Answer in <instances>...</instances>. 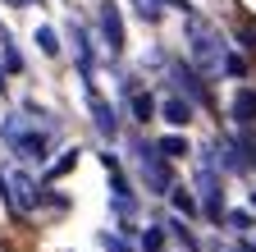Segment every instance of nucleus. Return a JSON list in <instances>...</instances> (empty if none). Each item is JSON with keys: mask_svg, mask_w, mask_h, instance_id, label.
Here are the masks:
<instances>
[{"mask_svg": "<svg viewBox=\"0 0 256 252\" xmlns=\"http://www.w3.org/2000/svg\"><path fill=\"white\" fill-rule=\"evenodd\" d=\"M55 138H60V115L37 106V101H23L18 110H10L0 119V142H5L14 151V161H23V165H46Z\"/></svg>", "mask_w": 256, "mask_h": 252, "instance_id": "f257e3e1", "label": "nucleus"}, {"mask_svg": "<svg viewBox=\"0 0 256 252\" xmlns=\"http://www.w3.org/2000/svg\"><path fill=\"white\" fill-rule=\"evenodd\" d=\"M183 42H188V65L197 69L202 78H210V74H220L224 69V37H220V28L210 23V19H202V14H188L183 19Z\"/></svg>", "mask_w": 256, "mask_h": 252, "instance_id": "f03ea898", "label": "nucleus"}, {"mask_svg": "<svg viewBox=\"0 0 256 252\" xmlns=\"http://www.w3.org/2000/svg\"><path fill=\"white\" fill-rule=\"evenodd\" d=\"M133 165H138V179L146 183V193L170 197V188H174V170H170L165 156H160V147H156V142L133 138Z\"/></svg>", "mask_w": 256, "mask_h": 252, "instance_id": "7ed1b4c3", "label": "nucleus"}, {"mask_svg": "<svg viewBox=\"0 0 256 252\" xmlns=\"http://www.w3.org/2000/svg\"><path fill=\"white\" fill-rule=\"evenodd\" d=\"M0 197L10 202V211H14V215H32V211H42L46 188L32 179L28 170H10V174H0Z\"/></svg>", "mask_w": 256, "mask_h": 252, "instance_id": "20e7f679", "label": "nucleus"}, {"mask_svg": "<svg viewBox=\"0 0 256 252\" xmlns=\"http://www.w3.org/2000/svg\"><path fill=\"white\" fill-rule=\"evenodd\" d=\"M96 28H101V46L110 51V60H119L128 46V33H124V14L114 0H96Z\"/></svg>", "mask_w": 256, "mask_h": 252, "instance_id": "39448f33", "label": "nucleus"}, {"mask_svg": "<svg viewBox=\"0 0 256 252\" xmlns=\"http://www.w3.org/2000/svg\"><path fill=\"white\" fill-rule=\"evenodd\" d=\"M170 78H174V92H178V97H188L192 106H210V92H206L202 74L192 69V65H183V60H174V65H170Z\"/></svg>", "mask_w": 256, "mask_h": 252, "instance_id": "423d86ee", "label": "nucleus"}, {"mask_svg": "<svg viewBox=\"0 0 256 252\" xmlns=\"http://www.w3.org/2000/svg\"><path fill=\"white\" fill-rule=\"evenodd\" d=\"M87 106H92V124H96V133H101L106 142H119V110L101 97V92H92Z\"/></svg>", "mask_w": 256, "mask_h": 252, "instance_id": "0eeeda50", "label": "nucleus"}, {"mask_svg": "<svg viewBox=\"0 0 256 252\" xmlns=\"http://www.w3.org/2000/svg\"><path fill=\"white\" fill-rule=\"evenodd\" d=\"M192 110H197V106H192L188 97H178V92H170V97L160 101V115H156V119H165L170 129H188V124H192Z\"/></svg>", "mask_w": 256, "mask_h": 252, "instance_id": "6e6552de", "label": "nucleus"}, {"mask_svg": "<svg viewBox=\"0 0 256 252\" xmlns=\"http://www.w3.org/2000/svg\"><path fill=\"white\" fill-rule=\"evenodd\" d=\"M229 110H234V119L242 124V129H252V124H256V87H238Z\"/></svg>", "mask_w": 256, "mask_h": 252, "instance_id": "1a4fd4ad", "label": "nucleus"}, {"mask_svg": "<svg viewBox=\"0 0 256 252\" xmlns=\"http://www.w3.org/2000/svg\"><path fill=\"white\" fill-rule=\"evenodd\" d=\"M170 202H174V211L188 215V220H197V215H202V202H197V193H192L188 183H174V188H170Z\"/></svg>", "mask_w": 256, "mask_h": 252, "instance_id": "9d476101", "label": "nucleus"}, {"mask_svg": "<svg viewBox=\"0 0 256 252\" xmlns=\"http://www.w3.org/2000/svg\"><path fill=\"white\" fill-rule=\"evenodd\" d=\"M128 5H133V14H138L146 28H156L160 19L170 14V0H128Z\"/></svg>", "mask_w": 256, "mask_h": 252, "instance_id": "9b49d317", "label": "nucleus"}, {"mask_svg": "<svg viewBox=\"0 0 256 252\" xmlns=\"http://www.w3.org/2000/svg\"><path fill=\"white\" fill-rule=\"evenodd\" d=\"M156 115H160V101L151 97V92H133V119L138 124H151Z\"/></svg>", "mask_w": 256, "mask_h": 252, "instance_id": "f8f14e48", "label": "nucleus"}, {"mask_svg": "<svg viewBox=\"0 0 256 252\" xmlns=\"http://www.w3.org/2000/svg\"><path fill=\"white\" fill-rule=\"evenodd\" d=\"M156 147H160V156H165V161H178V156H188V151H192V142H188L183 133H165Z\"/></svg>", "mask_w": 256, "mask_h": 252, "instance_id": "ddd939ff", "label": "nucleus"}, {"mask_svg": "<svg viewBox=\"0 0 256 252\" xmlns=\"http://www.w3.org/2000/svg\"><path fill=\"white\" fill-rule=\"evenodd\" d=\"M170 234H174V243L183 247V252H202V243H197V234H192L183 220H170Z\"/></svg>", "mask_w": 256, "mask_h": 252, "instance_id": "4468645a", "label": "nucleus"}, {"mask_svg": "<svg viewBox=\"0 0 256 252\" xmlns=\"http://www.w3.org/2000/svg\"><path fill=\"white\" fill-rule=\"evenodd\" d=\"M37 46H42V55H50V60H55V55H60V33L42 23V28H37Z\"/></svg>", "mask_w": 256, "mask_h": 252, "instance_id": "2eb2a0df", "label": "nucleus"}, {"mask_svg": "<svg viewBox=\"0 0 256 252\" xmlns=\"http://www.w3.org/2000/svg\"><path fill=\"white\" fill-rule=\"evenodd\" d=\"M220 74H229V78H247V60L234 55V51H224V69Z\"/></svg>", "mask_w": 256, "mask_h": 252, "instance_id": "dca6fc26", "label": "nucleus"}, {"mask_svg": "<svg viewBox=\"0 0 256 252\" xmlns=\"http://www.w3.org/2000/svg\"><path fill=\"white\" fill-rule=\"evenodd\" d=\"M229 225H234L238 234H252V229H256V220H252L247 211H229Z\"/></svg>", "mask_w": 256, "mask_h": 252, "instance_id": "f3484780", "label": "nucleus"}, {"mask_svg": "<svg viewBox=\"0 0 256 252\" xmlns=\"http://www.w3.org/2000/svg\"><path fill=\"white\" fill-rule=\"evenodd\" d=\"M165 247V229H146L142 234V252H160Z\"/></svg>", "mask_w": 256, "mask_h": 252, "instance_id": "a211bd4d", "label": "nucleus"}, {"mask_svg": "<svg viewBox=\"0 0 256 252\" xmlns=\"http://www.w3.org/2000/svg\"><path fill=\"white\" fill-rule=\"evenodd\" d=\"M74 165H78V147H74L69 156H60V161L50 165V174H64V170H74Z\"/></svg>", "mask_w": 256, "mask_h": 252, "instance_id": "6ab92c4d", "label": "nucleus"}, {"mask_svg": "<svg viewBox=\"0 0 256 252\" xmlns=\"http://www.w3.org/2000/svg\"><path fill=\"white\" fill-rule=\"evenodd\" d=\"M106 247H110V252H133V247L124 243V234H106Z\"/></svg>", "mask_w": 256, "mask_h": 252, "instance_id": "aec40b11", "label": "nucleus"}, {"mask_svg": "<svg viewBox=\"0 0 256 252\" xmlns=\"http://www.w3.org/2000/svg\"><path fill=\"white\" fill-rule=\"evenodd\" d=\"M242 147H247V165H256V133H247Z\"/></svg>", "mask_w": 256, "mask_h": 252, "instance_id": "412c9836", "label": "nucleus"}, {"mask_svg": "<svg viewBox=\"0 0 256 252\" xmlns=\"http://www.w3.org/2000/svg\"><path fill=\"white\" fill-rule=\"evenodd\" d=\"M5 5H14V10H23V5H28V0H5Z\"/></svg>", "mask_w": 256, "mask_h": 252, "instance_id": "4be33fe9", "label": "nucleus"}, {"mask_svg": "<svg viewBox=\"0 0 256 252\" xmlns=\"http://www.w3.org/2000/svg\"><path fill=\"white\" fill-rule=\"evenodd\" d=\"M0 92H5V69H0Z\"/></svg>", "mask_w": 256, "mask_h": 252, "instance_id": "5701e85b", "label": "nucleus"}, {"mask_svg": "<svg viewBox=\"0 0 256 252\" xmlns=\"http://www.w3.org/2000/svg\"><path fill=\"white\" fill-rule=\"evenodd\" d=\"M238 252H256V247H252V243H247V247H238Z\"/></svg>", "mask_w": 256, "mask_h": 252, "instance_id": "b1692460", "label": "nucleus"}, {"mask_svg": "<svg viewBox=\"0 0 256 252\" xmlns=\"http://www.w3.org/2000/svg\"><path fill=\"white\" fill-rule=\"evenodd\" d=\"M252 206H256V188H252Z\"/></svg>", "mask_w": 256, "mask_h": 252, "instance_id": "393cba45", "label": "nucleus"}, {"mask_svg": "<svg viewBox=\"0 0 256 252\" xmlns=\"http://www.w3.org/2000/svg\"><path fill=\"white\" fill-rule=\"evenodd\" d=\"M0 252H5V247H0Z\"/></svg>", "mask_w": 256, "mask_h": 252, "instance_id": "a878e982", "label": "nucleus"}]
</instances>
